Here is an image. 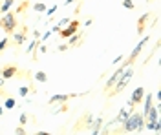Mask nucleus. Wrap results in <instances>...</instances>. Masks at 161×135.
Returning <instances> with one entry per match:
<instances>
[{
	"instance_id": "nucleus-1",
	"label": "nucleus",
	"mask_w": 161,
	"mask_h": 135,
	"mask_svg": "<svg viewBox=\"0 0 161 135\" xmlns=\"http://www.w3.org/2000/svg\"><path fill=\"white\" fill-rule=\"evenodd\" d=\"M143 128H145V117H143V113H137V112H132L126 117V121L123 122V132H126V133L143 132Z\"/></svg>"
},
{
	"instance_id": "nucleus-2",
	"label": "nucleus",
	"mask_w": 161,
	"mask_h": 135,
	"mask_svg": "<svg viewBox=\"0 0 161 135\" xmlns=\"http://www.w3.org/2000/svg\"><path fill=\"white\" fill-rule=\"evenodd\" d=\"M132 73H134V70H132L130 66H126V70L119 75V79L115 80V84L112 86V91L110 95L114 97V95H119L125 88H126V84H128V80H130V77H132Z\"/></svg>"
},
{
	"instance_id": "nucleus-3",
	"label": "nucleus",
	"mask_w": 161,
	"mask_h": 135,
	"mask_svg": "<svg viewBox=\"0 0 161 135\" xmlns=\"http://www.w3.org/2000/svg\"><path fill=\"white\" fill-rule=\"evenodd\" d=\"M0 26H2V29L6 33H13L17 29V17L11 13V11H6L4 15H2V18H0Z\"/></svg>"
},
{
	"instance_id": "nucleus-4",
	"label": "nucleus",
	"mask_w": 161,
	"mask_h": 135,
	"mask_svg": "<svg viewBox=\"0 0 161 135\" xmlns=\"http://www.w3.org/2000/svg\"><path fill=\"white\" fill-rule=\"evenodd\" d=\"M148 40H150L148 37H143V39H141V40H139V44H137V46L134 48V51L130 53V57H128V60H126V64H132L134 60H136V59H137V57H139V53L143 51V48H145V44H147Z\"/></svg>"
},
{
	"instance_id": "nucleus-5",
	"label": "nucleus",
	"mask_w": 161,
	"mask_h": 135,
	"mask_svg": "<svg viewBox=\"0 0 161 135\" xmlns=\"http://www.w3.org/2000/svg\"><path fill=\"white\" fill-rule=\"evenodd\" d=\"M79 26H80V24L77 20H70V22H68V28H60V37H62V39H68L70 35L77 33Z\"/></svg>"
},
{
	"instance_id": "nucleus-6",
	"label": "nucleus",
	"mask_w": 161,
	"mask_h": 135,
	"mask_svg": "<svg viewBox=\"0 0 161 135\" xmlns=\"http://www.w3.org/2000/svg\"><path fill=\"white\" fill-rule=\"evenodd\" d=\"M126 66H130V64H126V62H125V66H121L119 70H115V73H114V75H112L110 79H108V82L104 84V91H110V90H112V86L115 84V80L119 79V75H121L123 71H125V70H126Z\"/></svg>"
},
{
	"instance_id": "nucleus-7",
	"label": "nucleus",
	"mask_w": 161,
	"mask_h": 135,
	"mask_svg": "<svg viewBox=\"0 0 161 135\" xmlns=\"http://www.w3.org/2000/svg\"><path fill=\"white\" fill-rule=\"evenodd\" d=\"M143 97H145V88H136L134 90V93H132V97H130V101H128V106H134V104H137V102H141L143 101Z\"/></svg>"
},
{
	"instance_id": "nucleus-8",
	"label": "nucleus",
	"mask_w": 161,
	"mask_h": 135,
	"mask_svg": "<svg viewBox=\"0 0 161 135\" xmlns=\"http://www.w3.org/2000/svg\"><path fill=\"white\" fill-rule=\"evenodd\" d=\"M17 75V68L15 66H6V68H2V77L8 80V79H13Z\"/></svg>"
},
{
	"instance_id": "nucleus-9",
	"label": "nucleus",
	"mask_w": 161,
	"mask_h": 135,
	"mask_svg": "<svg viewBox=\"0 0 161 135\" xmlns=\"http://www.w3.org/2000/svg\"><path fill=\"white\" fill-rule=\"evenodd\" d=\"M148 121H159V108L158 106H150V110H148V113L145 115Z\"/></svg>"
},
{
	"instance_id": "nucleus-10",
	"label": "nucleus",
	"mask_w": 161,
	"mask_h": 135,
	"mask_svg": "<svg viewBox=\"0 0 161 135\" xmlns=\"http://www.w3.org/2000/svg\"><path fill=\"white\" fill-rule=\"evenodd\" d=\"M71 97H75V95H53V97H51L50 99V104H55V102H66V101H68V99H71Z\"/></svg>"
},
{
	"instance_id": "nucleus-11",
	"label": "nucleus",
	"mask_w": 161,
	"mask_h": 135,
	"mask_svg": "<svg viewBox=\"0 0 161 135\" xmlns=\"http://www.w3.org/2000/svg\"><path fill=\"white\" fill-rule=\"evenodd\" d=\"M145 128H148L150 132H156V133H159L161 124H159V121H147V124H145Z\"/></svg>"
},
{
	"instance_id": "nucleus-12",
	"label": "nucleus",
	"mask_w": 161,
	"mask_h": 135,
	"mask_svg": "<svg viewBox=\"0 0 161 135\" xmlns=\"http://www.w3.org/2000/svg\"><path fill=\"white\" fill-rule=\"evenodd\" d=\"M13 40L17 42V44H22V42L26 40V29H22V31H13Z\"/></svg>"
},
{
	"instance_id": "nucleus-13",
	"label": "nucleus",
	"mask_w": 161,
	"mask_h": 135,
	"mask_svg": "<svg viewBox=\"0 0 161 135\" xmlns=\"http://www.w3.org/2000/svg\"><path fill=\"white\" fill-rule=\"evenodd\" d=\"M148 17H150V13H145V15L139 18V22H137V33L145 31V24H147V20H148Z\"/></svg>"
},
{
	"instance_id": "nucleus-14",
	"label": "nucleus",
	"mask_w": 161,
	"mask_h": 135,
	"mask_svg": "<svg viewBox=\"0 0 161 135\" xmlns=\"http://www.w3.org/2000/svg\"><path fill=\"white\" fill-rule=\"evenodd\" d=\"M13 4H15V0H2V6H0V13H6V11H9Z\"/></svg>"
},
{
	"instance_id": "nucleus-15",
	"label": "nucleus",
	"mask_w": 161,
	"mask_h": 135,
	"mask_svg": "<svg viewBox=\"0 0 161 135\" xmlns=\"http://www.w3.org/2000/svg\"><path fill=\"white\" fill-rule=\"evenodd\" d=\"M150 106H152V95L148 93V97H145V112H143V117L148 113V110H150Z\"/></svg>"
},
{
	"instance_id": "nucleus-16",
	"label": "nucleus",
	"mask_w": 161,
	"mask_h": 135,
	"mask_svg": "<svg viewBox=\"0 0 161 135\" xmlns=\"http://www.w3.org/2000/svg\"><path fill=\"white\" fill-rule=\"evenodd\" d=\"M35 80H37V82H46V80H48V75L44 71H37L35 73Z\"/></svg>"
},
{
	"instance_id": "nucleus-17",
	"label": "nucleus",
	"mask_w": 161,
	"mask_h": 135,
	"mask_svg": "<svg viewBox=\"0 0 161 135\" xmlns=\"http://www.w3.org/2000/svg\"><path fill=\"white\" fill-rule=\"evenodd\" d=\"M130 113H132V112H128V110H123V112H121V115L115 119V122H125V121H126V117H128Z\"/></svg>"
},
{
	"instance_id": "nucleus-18",
	"label": "nucleus",
	"mask_w": 161,
	"mask_h": 135,
	"mask_svg": "<svg viewBox=\"0 0 161 135\" xmlns=\"http://www.w3.org/2000/svg\"><path fill=\"white\" fill-rule=\"evenodd\" d=\"M15 106H17V101L15 99H6V102H4V108L6 110H13Z\"/></svg>"
},
{
	"instance_id": "nucleus-19",
	"label": "nucleus",
	"mask_w": 161,
	"mask_h": 135,
	"mask_svg": "<svg viewBox=\"0 0 161 135\" xmlns=\"http://www.w3.org/2000/svg\"><path fill=\"white\" fill-rule=\"evenodd\" d=\"M39 42H40V40H31V44L28 46V49H26V51H28V53H33L35 49H37V46H39Z\"/></svg>"
},
{
	"instance_id": "nucleus-20",
	"label": "nucleus",
	"mask_w": 161,
	"mask_h": 135,
	"mask_svg": "<svg viewBox=\"0 0 161 135\" xmlns=\"http://www.w3.org/2000/svg\"><path fill=\"white\" fill-rule=\"evenodd\" d=\"M28 93H30V88H26V86H22V88L19 90V95H20V97H26Z\"/></svg>"
},
{
	"instance_id": "nucleus-21",
	"label": "nucleus",
	"mask_w": 161,
	"mask_h": 135,
	"mask_svg": "<svg viewBox=\"0 0 161 135\" xmlns=\"http://www.w3.org/2000/svg\"><path fill=\"white\" fill-rule=\"evenodd\" d=\"M99 128H101V119H97V121H95V128L92 130V133H93V135L99 133Z\"/></svg>"
},
{
	"instance_id": "nucleus-22",
	"label": "nucleus",
	"mask_w": 161,
	"mask_h": 135,
	"mask_svg": "<svg viewBox=\"0 0 161 135\" xmlns=\"http://www.w3.org/2000/svg\"><path fill=\"white\" fill-rule=\"evenodd\" d=\"M8 44H9V42H8V39H2V40H0V51H4V49L8 48Z\"/></svg>"
},
{
	"instance_id": "nucleus-23",
	"label": "nucleus",
	"mask_w": 161,
	"mask_h": 135,
	"mask_svg": "<svg viewBox=\"0 0 161 135\" xmlns=\"http://www.w3.org/2000/svg\"><path fill=\"white\" fill-rule=\"evenodd\" d=\"M33 9H35V11H46V6H44V4H35V6H33Z\"/></svg>"
},
{
	"instance_id": "nucleus-24",
	"label": "nucleus",
	"mask_w": 161,
	"mask_h": 135,
	"mask_svg": "<svg viewBox=\"0 0 161 135\" xmlns=\"http://www.w3.org/2000/svg\"><path fill=\"white\" fill-rule=\"evenodd\" d=\"M55 11H57V6H51L50 9H46V15H48V17H53Z\"/></svg>"
},
{
	"instance_id": "nucleus-25",
	"label": "nucleus",
	"mask_w": 161,
	"mask_h": 135,
	"mask_svg": "<svg viewBox=\"0 0 161 135\" xmlns=\"http://www.w3.org/2000/svg\"><path fill=\"white\" fill-rule=\"evenodd\" d=\"M123 6H125V8H126V9H134V8H136V6H134V2H123Z\"/></svg>"
},
{
	"instance_id": "nucleus-26",
	"label": "nucleus",
	"mask_w": 161,
	"mask_h": 135,
	"mask_svg": "<svg viewBox=\"0 0 161 135\" xmlns=\"http://www.w3.org/2000/svg\"><path fill=\"white\" fill-rule=\"evenodd\" d=\"M50 35H51V31H46L44 35H40V40H42V42H46L48 39H50Z\"/></svg>"
},
{
	"instance_id": "nucleus-27",
	"label": "nucleus",
	"mask_w": 161,
	"mask_h": 135,
	"mask_svg": "<svg viewBox=\"0 0 161 135\" xmlns=\"http://www.w3.org/2000/svg\"><path fill=\"white\" fill-rule=\"evenodd\" d=\"M26 122H28V115H26V113H22V115H20V124L24 126Z\"/></svg>"
},
{
	"instance_id": "nucleus-28",
	"label": "nucleus",
	"mask_w": 161,
	"mask_h": 135,
	"mask_svg": "<svg viewBox=\"0 0 161 135\" xmlns=\"http://www.w3.org/2000/svg\"><path fill=\"white\" fill-rule=\"evenodd\" d=\"M68 22H70V18H62V20H60L59 24H57V26H59V28H62V26H66Z\"/></svg>"
},
{
	"instance_id": "nucleus-29",
	"label": "nucleus",
	"mask_w": 161,
	"mask_h": 135,
	"mask_svg": "<svg viewBox=\"0 0 161 135\" xmlns=\"http://www.w3.org/2000/svg\"><path fill=\"white\" fill-rule=\"evenodd\" d=\"M68 48H70L68 44H60V46H59V48H57V49H59V51H66Z\"/></svg>"
},
{
	"instance_id": "nucleus-30",
	"label": "nucleus",
	"mask_w": 161,
	"mask_h": 135,
	"mask_svg": "<svg viewBox=\"0 0 161 135\" xmlns=\"http://www.w3.org/2000/svg\"><path fill=\"white\" fill-rule=\"evenodd\" d=\"M26 6H28V4H26V2H22V4L19 6V11H17V13H22V11L26 9Z\"/></svg>"
},
{
	"instance_id": "nucleus-31",
	"label": "nucleus",
	"mask_w": 161,
	"mask_h": 135,
	"mask_svg": "<svg viewBox=\"0 0 161 135\" xmlns=\"http://www.w3.org/2000/svg\"><path fill=\"white\" fill-rule=\"evenodd\" d=\"M15 133H17V135H24L26 132H24V128H17V130H15Z\"/></svg>"
},
{
	"instance_id": "nucleus-32",
	"label": "nucleus",
	"mask_w": 161,
	"mask_h": 135,
	"mask_svg": "<svg viewBox=\"0 0 161 135\" xmlns=\"http://www.w3.org/2000/svg\"><path fill=\"white\" fill-rule=\"evenodd\" d=\"M37 53H46V46H39V51Z\"/></svg>"
},
{
	"instance_id": "nucleus-33",
	"label": "nucleus",
	"mask_w": 161,
	"mask_h": 135,
	"mask_svg": "<svg viewBox=\"0 0 161 135\" xmlns=\"http://www.w3.org/2000/svg\"><path fill=\"white\" fill-rule=\"evenodd\" d=\"M4 84H6V79H4V77H0V88H2Z\"/></svg>"
},
{
	"instance_id": "nucleus-34",
	"label": "nucleus",
	"mask_w": 161,
	"mask_h": 135,
	"mask_svg": "<svg viewBox=\"0 0 161 135\" xmlns=\"http://www.w3.org/2000/svg\"><path fill=\"white\" fill-rule=\"evenodd\" d=\"M71 2H75V0H66V2H64V4H66V6H68V4H71Z\"/></svg>"
},
{
	"instance_id": "nucleus-35",
	"label": "nucleus",
	"mask_w": 161,
	"mask_h": 135,
	"mask_svg": "<svg viewBox=\"0 0 161 135\" xmlns=\"http://www.w3.org/2000/svg\"><path fill=\"white\" fill-rule=\"evenodd\" d=\"M2 112H4V108H2V106H0V115H2Z\"/></svg>"
},
{
	"instance_id": "nucleus-36",
	"label": "nucleus",
	"mask_w": 161,
	"mask_h": 135,
	"mask_svg": "<svg viewBox=\"0 0 161 135\" xmlns=\"http://www.w3.org/2000/svg\"><path fill=\"white\" fill-rule=\"evenodd\" d=\"M123 2H130V0H123Z\"/></svg>"
},
{
	"instance_id": "nucleus-37",
	"label": "nucleus",
	"mask_w": 161,
	"mask_h": 135,
	"mask_svg": "<svg viewBox=\"0 0 161 135\" xmlns=\"http://www.w3.org/2000/svg\"><path fill=\"white\" fill-rule=\"evenodd\" d=\"M0 2H2V0H0Z\"/></svg>"
}]
</instances>
